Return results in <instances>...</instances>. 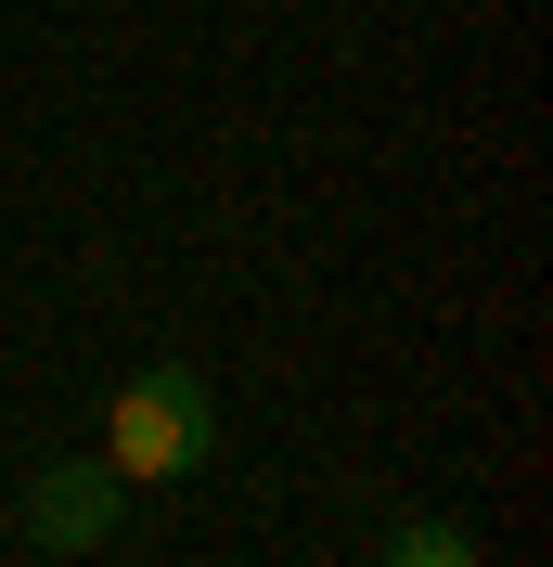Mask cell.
Masks as SVG:
<instances>
[{"label":"cell","mask_w":553,"mask_h":567,"mask_svg":"<svg viewBox=\"0 0 553 567\" xmlns=\"http://www.w3.org/2000/svg\"><path fill=\"white\" fill-rule=\"evenodd\" d=\"M207 452H219V400L194 361H142L104 400V464L129 491H180V477H207Z\"/></svg>","instance_id":"obj_1"},{"label":"cell","mask_w":553,"mask_h":567,"mask_svg":"<svg viewBox=\"0 0 553 567\" xmlns=\"http://www.w3.org/2000/svg\"><path fill=\"white\" fill-rule=\"evenodd\" d=\"M116 516H129V477H116L104 452H65V464L27 477V542L39 555H104Z\"/></svg>","instance_id":"obj_2"},{"label":"cell","mask_w":553,"mask_h":567,"mask_svg":"<svg viewBox=\"0 0 553 567\" xmlns=\"http://www.w3.org/2000/svg\"><path fill=\"white\" fill-rule=\"evenodd\" d=\"M374 567H489V542L463 529V516H399V529L374 542Z\"/></svg>","instance_id":"obj_3"}]
</instances>
